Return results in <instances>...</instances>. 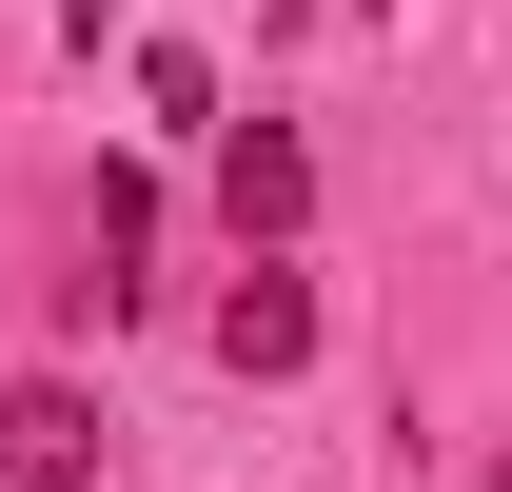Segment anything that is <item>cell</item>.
I'll use <instances>...</instances> for the list:
<instances>
[{
  "instance_id": "1",
  "label": "cell",
  "mask_w": 512,
  "mask_h": 492,
  "mask_svg": "<svg viewBox=\"0 0 512 492\" xmlns=\"http://www.w3.org/2000/svg\"><path fill=\"white\" fill-rule=\"evenodd\" d=\"M217 374H256V394L316 374V276H296V256H256L237 296H217Z\"/></svg>"
},
{
  "instance_id": "2",
  "label": "cell",
  "mask_w": 512,
  "mask_h": 492,
  "mask_svg": "<svg viewBox=\"0 0 512 492\" xmlns=\"http://www.w3.org/2000/svg\"><path fill=\"white\" fill-rule=\"evenodd\" d=\"M99 473V394H79V374H20V394H0V492H79Z\"/></svg>"
},
{
  "instance_id": "3",
  "label": "cell",
  "mask_w": 512,
  "mask_h": 492,
  "mask_svg": "<svg viewBox=\"0 0 512 492\" xmlns=\"http://www.w3.org/2000/svg\"><path fill=\"white\" fill-rule=\"evenodd\" d=\"M217 217H237V256H276L296 217H316V158H296L276 119H237V158H217Z\"/></svg>"
},
{
  "instance_id": "4",
  "label": "cell",
  "mask_w": 512,
  "mask_h": 492,
  "mask_svg": "<svg viewBox=\"0 0 512 492\" xmlns=\"http://www.w3.org/2000/svg\"><path fill=\"white\" fill-rule=\"evenodd\" d=\"M493 492H512V453H493Z\"/></svg>"
}]
</instances>
